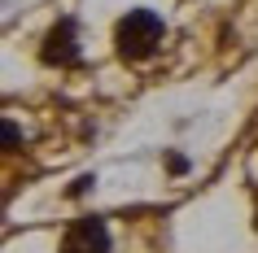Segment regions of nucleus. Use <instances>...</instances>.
Returning <instances> with one entry per match:
<instances>
[{
    "label": "nucleus",
    "mask_w": 258,
    "mask_h": 253,
    "mask_svg": "<svg viewBox=\"0 0 258 253\" xmlns=\"http://www.w3.org/2000/svg\"><path fill=\"white\" fill-rule=\"evenodd\" d=\"M61 253H109V231L101 218H79L61 240Z\"/></svg>",
    "instance_id": "nucleus-3"
},
{
    "label": "nucleus",
    "mask_w": 258,
    "mask_h": 253,
    "mask_svg": "<svg viewBox=\"0 0 258 253\" xmlns=\"http://www.w3.org/2000/svg\"><path fill=\"white\" fill-rule=\"evenodd\" d=\"M5 144H9V148L18 144V127H14V122H5Z\"/></svg>",
    "instance_id": "nucleus-4"
},
{
    "label": "nucleus",
    "mask_w": 258,
    "mask_h": 253,
    "mask_svg": "<svg viewBox=\"0 0 258 253\" xmlns=\"http://www.w3.org/2000/svg\"><path fill=\"white\" fill-rule=\"evenodd\" d=\"M254 227H258V218H254Z\"/></svg>",
    "instance_id": "nucleus-5"
},
{
    "label": "nucleus",
    "mask_w": 258,
    "mask_h": 253,
    "mask_svg": "<svg viewBox=\"0 0 258 253\" xmlns=\"http://www.w3.org/2000/svg\"><path fill=\"white\" fill-rule=\"evenodd\" d=\"M114 44H118V57H127V61H145V57L162 44V18L153 14V9H132L127 18H118Z\"/></svg>",
    "instance_id": "nucleus-1"
},
{
    "label": "nucleus",
    "mask_w": 258,
    "mask_h": 253,
    "mask_svg": "<svg viewBox=\"0 0 258 253\" xmlns=\"http://www.w3.org/2000/svg\"><path fill=\"white\" fill-rule=\"evenodd\" d=\"M40 57L48 66H75V61H79V35H75V22H70V18H61V22L44 35Z\"/></svg>",
    "instance_id": "nucleus-2"
}]
</instances>
